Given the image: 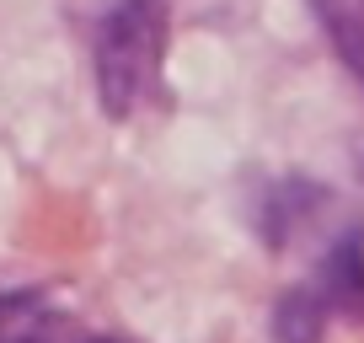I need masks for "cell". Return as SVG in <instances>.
Instances as JSON below:
<instances>
[{"instance_id": "1", "label": "cell", "mask_w": 364, "mask_h": 343, "mask_svg": "<svg viewBox=\"0 0 364 343\" xmlns=\"http://www.w3.org/2000/svg\"><path fill=\"white\" fill-rule=\"evenodd\" d=\"M166 59V6L161 0H113L97 22V92L113 118H129L161 92Z\"/></svg>"}, {"instance_id": "2", "label": "cell", "mask_w": 364, "mask_h": 343, "mask_svg": "<svg viewBox=\"0 0 364 343\" xmlns=\"http://www.w3.org/2000/svg\"><path fill=\"white\" fill-rule=\"evenodd\" d=\"M311 295L321 300V311H338V317L364 322V231H348L343 241H332L321 279Z\"/></svg>"}, {"instance_id": "3", "label": "cell", "mask_w": 364, "mask_h": 343, "mask_svg": "<svg viewBox=\"0 0 364 343\" xmlns=\"http://www.w3.org/2000/svg\"><path fill=\"white\" fill-rule=\"evenodd\" d=\"M316 16L327 27L332 48L343 54V65L364 80V0H316Z\"/></svg>"}, {"instance_id": "4", "label": "cell", "mask_w": 364, "mask_h": 343, "mask_svg": "<svg viewBox=\"0 0 364 343\" xmlns=\"http://www.w3.org/2000/svg\"><path fill=\"white\" fill-rule=\"evenodd\" d=\"M321 322H327L321 300L311 295V290H295V295H284V300H279V317H273V332H279V343H316Z\"/></svg>"}, {"instance_id": "5", "label": "cell", "mask_w": 364, "mask_h": 343, "mask_svg": "<svg viewBox=\"0 0 364 343\" xmlns=\"http://www.w3.org/2000/svg\"><path fill=\"white\" fill-rule=\"evenodd\" d=\"M16 343H118V338H91V332H80V338H54V332H27V338Z\"/></svg>"}]
</instances>
